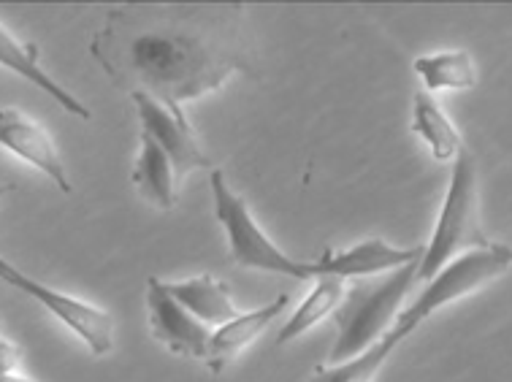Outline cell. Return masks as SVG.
Returning <instances> with one entry per match:
<instances>
[{
    "label": "cell",
    "mask_w": 512,
    "mask_h": 382,
    "mask_svg": "<svg viewBox=\"0 0 512 382\" xmlns=\"http://www.w3.org/2000/svg\"><path fill=\"white\" fill-rule=\"evenodd\" d=\"M288 307V296H280L261 309H252L247 315H239L228 320L225 326L212 331L209 350H206V366L212 374H223L228 366L247 350V347L266 331Z\"/></svg>",
    "instance_id": "8fae6325"
},
{
    "label": "cell",
    "mask_w": 512,
    "mask_h": 382,
    "mask_svg": "<svg viewBox=\"0 0 512 382\" xmlns=\"http://www.w3.org/2000/svg\"><path fill=\"white\" fill-rule=\"evenodd\" d=\"M9 193H14V185H11V182H3V185H0V198L9 196Z\"/></svg>",
    "instance_id": "44dd1931"
},
{
    "label": "cell",
    "mask_w": 512,
    "mask_h": 382,
    "mask_svg": "<svg viewBox=\"0 0 512 382\" xmlns=\"http://www.w3.org/2000/svg\"><path fill=\"white\" fill-rule=\"evenodd\" d=\"M404 342V336L391 328L388 334L382 336L380 342H374L366 353L355 355L345 364H328L315 366V372L309 377V382H374L377 374L382 372V366L388 364V358L393 350Z\"/></svg>",
    "instance_id": "2e32d148"
},
{
    "label": "cell",
    "mask_w": 512,
    "mask_h": 382,
    "mask_svg": "<svg viewBox=\"0 0 512 382\" xmlns=\"http://www.w3.org/2000/svg\"><path fill=\"white\" fill-rule=\"evenodd\" d=\"M131 98L136 103V112H139L141 133H147L149 139L158 141L177 168L179 177L187 171H196V168L215 171V160L209 158L204 147L198 144L185 112H171L168 106L144 93H131Z\"/></svg>",
    "instance_id": "52a82bcc"
},
{
    "label": "cell",
    "mask_w": 512,
    "mask_h": 382,
    "mask_svg": "<svg viewBox=\"0 0 512 382\" xmlns=\"http://www.w3.org/2000/svg\"><path fill=\"white\" fill-rule=\"evenodd\" d=\"M0 66L9 68V71H14L17 76H22V79H28L30 84H36L41 93H47L49 98L55 103H60L66 112L76 114V117H82V120H90V117H93V112H90L74 93H68L63 84H57L55 79L41 68L36 44H22V41H17V38L11 36L3 25H0Z\"/></svg>",
    "instance_id": "7c38bea8"
},
{
    "label": "cell",
    "mask_w": 512,
    "mask_h": 382,
    "mask_svg": "<svg viewBox=\"0 0 512 382\" xmlns=\"http://www.w3.org/2000/svg\"><path fill=\"white\" fill-rule=\"evenodd\" d=\"M177 179V168L163 152V147L155 139H149L147 133H141V150L131 174L139 196L158 209H174L179 201Z\"/></svg>",
    "instance_id": "5bb4252c"
},
{
    "label": "cell",
    "mask_w": 512,
    "mask_h": 382,
    "mask_svg": "<svg viewBox=\"0 0 512 382\" xmlns=\"http://www.w3.org/2000/svg\"><path fill=\"white\" fill-rule=\"evenodd\" d=\"M98 66L125 93H144L171 112L252 76L255 49L244 6H125L90 41Z\"/></svg>",
    "instance_id": "6da1fadb"
},
{
    "label": "cell",
    "mask_w": 512,
    "mask_h": 382,
    "mask_svg": "<svg viewBox=\"0 0 512 382\" xmlns=\"http://www.w3.org/2000/svg\"><path fill=\"white\" fill-rule=\"evenodd\" d=\"M512 266V247L510 244H488L483 250H469L461 258L450 261L437 277H431L429 285L420 290L418 299L410 307L401 309L396 317V331L404 339L418 331L423 320H429L437 309L464 299L469 293H475L496 277H502L504 271Z\"/></svg>",
    "instance_id": "5b68a950"
},
{
    "label": "cell",
    "mask_w": 512,
    "mask_h": 382,
    "mask_svg": "<svg viewBox=\"0 0 512 382\" xmlns=\"http://www.w3.org/2000/svg\"><path fill=\"white\" fill-rule=\"evenodd\" d=\"M345 293V280H339V277H320L315 282V290L307 296V301L282 326L280 336H277V345H288V342L298 339L301 334H307L309 328H315L323 317L334 315L339 304L345 301Z\"/></svg>",
    "instance_id": "ac0fdd59"
},
{
    "label": "cell",
    "mask_w": 512,
    "mask_h": 382,
    "mask_svg": "<svg viewBox=\"0 0 512 382\" xmlns=\"http://www.w3.org/2000/svg\"><path fill=\"white\" fill-rule=\"evenodd\" d=\"M0 382H33L28 377H22V374L11 372V374H0Z\"/></svg>",
    "instance_id": "ffe728a7"
},
{
    "label": "cell",
    "mask_w": 512,
    "mask_h": 382,
    "mask_svg": "<svg viewBox=\"0 0 512 382\" xmlns=\"http://www.w3.org/2000/svg\"><path fill=\"white\" fill-rule=\"evenodd\" d=\"M488 236L480 228V193H477V166L472 152L461 150L453 166V179L447 187L445 204L439 212L437 228L426 244L423 261L418 266V280L429 282L453 261L461 250H483L488 247Z\"/></svg>",
    "instance_id": "3957f363"
},
{
    "label": "cell",
    "mask_w": 512,
    "mask_h": 382,
    "mask_svg": "<svg viewBox=\"0 0 512 382\" xmlns=\"http://www.w3.org/2000/svg\"><path fill=\"white\" fill-rule=\"evenodd\" d=\"M0 280L9 282L11 288H17L19 293H25L30 299H36L38 304L63 320L71 331H74L84 345L90 347L93 355H106L112 353L114 347V320L106 309L95 307V304H87V301H79L74 296H66L55 288H47L41 282L30 280L28 274H22L11 266L6 258H0Z\"/></svg>",
    "instance_id": "8992f818"
},
{
    "label": "cell",
    "mask_w": 512,
    "mask_h": 382,
    "mask_svg": "<svg viewBox=\"0 0 512 382\" xmlns=\"http://www.w3.org/2000/svg\"><path fill=\"white\" fill-rule=\"evenodd\" d=\"M147 307L152 336L160 345L168 347L171 353L204 361L209 339H212V328L190 315L177 299H171V293L158 277L147 282Z\"/></svg>",
    "instance_id": "ba28073f"
},
{
    "label": "cell",
    "mask_w": 512,
    "mask_h": 382,
    "mask_svg": "<svg viewBox=\"0 0 512 382\" xmlns=\"http://www.w3.org/2000/svg\"><path fill=\"white\" fill-rule=\"evenodd\" d=\"M423 252H426L423 244L412 247V250H396L382 239H366V242L355 244L345 252L326 250L315 263L320 277L350 280V277H372V274H380V271H396L401 266H407V263L420 261Z\"/></svg>",
    "instance_id": "30bf717a"
},
{
    "label": "cell",
    "mask_w": 512,
    "mask_h": 382,
    "mask_svg": "<svg viewBox=\"0 0 512 382\" xmlns=\"http://www.w3.org/2000/svg\"><path fill=\"white\" fill-rule=\"evenodd\" d=\"M423 261V258H420ZM420 261L407 263L391 271L377 282H358L345 293V301L334 312L336 342L331 347V364H345L355 355L366 353L374 342L388 334V326H396L401 304L410 293L412 282L418 280Z\"/></svg>",
    "instance_id": "7a4b0ae2"
},
{
    "label": "cell",
    "mask_w": 512,
    "mask_h": 382,
    "mask_svg": "<svg viewBox=\"0 0 512 382\" xmlns=\"http://www.w3.org/2000/svg\"><path fill=\"white\" fill-rule=\"evenodd\" d=\"M212 196H215L217 223L223 225L231 247V258L244 269L271 271V274H285L293 280H317L315 261H296L271 242L263 228L255 223L250 206L239 193H233L225 171H212Z\"/></svg>",
    "instance_id": "277c9868"
},
{
    "label": "cell",
    "mask_w": 512,
    "mask_h": 382,
    "mask_svg": "<svg viewBox=\"0 0 512 382\" xmlns=\"http://www.w3.org/2000/svg\"><path fill=\"white\" fill-rule=\"evenodd\" d=\"M0 147H6V150L19 155L22 160H28L30 166L44 171L63 193L74 190L52 136H49L44 125L30 120L28 114L0 106Z\"/></svg>",
    "instance_id": "9c48e42d"
},
{
    "label": "cell",
    "mask_w": 512,
    "mask_h": 382,
    "mask_svg": "<svg viewBox=\"0 0 512 382\" xmlns=\"http://www.w3.org/2000/svg\"><path fill=\"white\" fill-rule=\"evenodd\" d=\"M19 347L11 345L9 339L0 336V374H11L17 372L19 366Z\"/></svg>",
    "instance_id": "d6986e66"
},
{
    "label": "cell",
    "mask_w": 512,
    "mask_h": 382,
    "mask_svg": "<svg viewBox=\"0 0 512 382\" xmlns=\"http://www.w3.org/2000/svg\"><path fill=\"white\" fill-rule=\"evenodd\" d=\"M163 285L171 293V299H177L190 315L198 317L209 328H220L233 317L242 315L233 304L231 288L223 280H215L212 274H198L193 280L163 282Z\"/></svg>",
    "instance_id": "4fadbf2b"
},
{
    "label": "cell",
    "mask_w": 512,
    "mask_h": 382,
    "mask_svg": "<svg viewBox=\"0 0 512 382\" xmlns=\"http://www.w3.org/2000/svg\"><path fill=\"white\" fill-rule=\"evenodd\" d=\"M412 133H418L420 139L426 141V147L439 163L456 160L458 152L464 150L458 128L447 120L442 106L426 90H420L412 98Z\"/></svg>",
    "instance_id": "9a60e30c"
},
{
    "label": "cell",
    "mask_w": 512,
    "mask_h": 382,
    "mask_svg": "<svg viewBox=\"0 0 512 382\" xmlns=\"http://www.w3.org/2000/svg\"><path fill=\"white\" fill-rule=\"evenodd\" d=\"M412 68H415V74L426 84V93H437V90H472L477 84L475 63H472V55L466 49L418 57L412 63Z\"/></svg>",
    "instance_id": "e0dca14e"
}]
</instances>
